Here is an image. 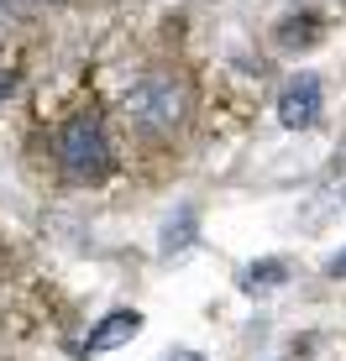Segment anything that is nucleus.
Masks as SVG:
<instances>
[{
	"instance_id": "obj_1",
	"label": "nucleus",
	"mask_w": 346,
	"mask_h": 361,
	"mask_svg": "<svg viewBox=\"0 0 346 361\" xmlns=\"http://www.w3.org/2000/svg\"><path fill=\"white\" fill-rule=\"evenodd\" d=\"M121 110H126V121L142 136L163 142V136L189 126V116H194V84L184 79L179 68H147L142 79H131Z\"/></svg>"
},
{
	"instance_id": "obj_2",
	"label": "nucleus",
	"mask_w": 346,
	"mask_h": 361,
	"mask_svg": "<svg viewBox=\"0 0 346 361\" xmlns=\"http://www.w3.org/2000/svg\"><path fill=\"white\" fill-rule=\"evenodd\" d=\"M58 168L73 183H100L110 173V136H105L100 110H79V116L64 121V131H58Z\"/></svg>"
},
{
	"instance_id": "obj_3",
	"label": "nucleus",
	"mask_w": 346,
	"mask_h": 361,
	"mask_svg": "<svg viewBox=\"0 0 346 361\" xmlns=\"http://www.w3.org/2000/svg\"><path fill=\"white\" fill-rule=\"evenodd\" d=\"M320 105H326L320 79H315V73H299V79H289V84H283V94H278V121L289 131H310L320 121Z\"/></svg>"
},
{
	"instance_id": "obj_4",
	"label": "nucleus",
	"mask_w": 346,
	"mask_h": 361,
	"mask_svg": "<svg viewBox=\"0 0 346 361\" xmlns=\"http://www.w3.org/2000/svg\"><path fill=\"white\" fill-rule=\"evenodd\" d=\"M142 335V314L137 309H110L100 325L90 330V341H84V356H100V351H116V345L137 341Z\"/></svg>"
},
{
	"instance_id": "obj_5",
	"label": "nucleus",
	"mask_w": 346,
	"mask_h": 361,
	"mask_svg": "<svg viewBox=\"0 0 346 361\" xmlns=\"http://www.w3.org/2000/svg\"><path fill=\"white\" fill-rule=\"evenodd\" d=\"M283 272H289V267H283L278 257H268V262H252V267L241 272V293H273V288H283Z\"/></svg>"
},
{
	"instance_id": "obj_6",
	"label": "nucleus",
	"mask_w": 346,
	"mask_h": 361,
	"mask_svg": "<svg viewBox=\"0 0 346 361\" xmlns=\"http://www.w3.org/2000/svg\"><path fill=\"white\" fill-rule=\"evenodd\" d=\"M189 241H194V209H179V220H168V226H163V257L184 252Z\"/></svg>"
},
{
	"instance_id": "obj_7",
	"label": "nucleus",
	"mask_w": 346,
	"mask_h": 361,
	"mask_svg": "<svg viewBox=\"0 0 346 361\" xmlns=\"http://www.w3.org/2000/svg\"><path fill=\"white\" fill-rule=\"evenodd\" d=\"M47 6H64V0H0V21L32 16V11H47Z\"/></svg>"
},
{
	"instance_id": "obj_8",
	"label": "nucleus",
	"mask_w": 346,
	"mask_h": 361,
	"mask_svg": "<svg viewBox=\"0 0 346 361\" xmlns=\"http://www.w3.org/2000/svg\"><path fill=\"white\" fill-rule=\"evenodd\" d=\"M16 84H21V73L0 63V99H11V94H16Z\"/></svg>"
},
{
	"instance_id": "obj_9",
	"label": "nucleus",
	"mask_w": 346,
	"mask_h": 361,
	"mask_svg": "<svg viewBox=\"0 0 346 361\" xmlns=\"http://www.w3.org/2000/svg\"><path fill=\"white\" fill-rule=\"evenodd\" d=\"M326 278H336V283L346 278V252H336V257H330V267H326Z\"/></svg>"
},
{
	"instance_id": "obj_10",
	"label": "nucleus",
	"mask_w": 346,
	"mask_h": 361,
	"mask_svg": "<svg viewBox=\"0 0 346 361\" xmlns=\"http://www.w3.org/2000/svg\"><path fill=\"white\" fill-rule=\"evenodd\" d=\"M163 361H200V356H194V351H179V356H163Z\"/></svg>"
}]
</instances>
